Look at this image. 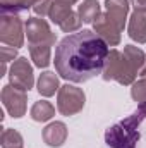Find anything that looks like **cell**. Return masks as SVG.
<instances>
[{
	"instance_id": "cell-3",
	"label": "cell",
	"mask_w": 146,
	"mask_h": 148,
	"mask_svg": "<svg viewBox=\"0 0 146 148\" xmlns=\"http://www.w3.org/2000/svg\"><path fill=\"white\" fill-rule=\"evenodd\" d=\"M146 119V100L127 119L117 122L105 133V141L112 148H136L139 141V124Z\"/></svg>"
},
{
	"instance_id": "cell-10",
	"label": "cell",
	"mask_w": 146,
	"mask_h": 148,
	"mask_svg": "<svg viewBox=\"0 0 146 148\" xmlns=\"http://www.w3.org/2000/svg\"><path fill=\"white\" fill-rule=\"evenodd\" d=\"M65 136H67V129L62 122H52L43 131V138L50 147H60L65 141Z\"/></svg>"
},
{
	"instance_id": "cell-4",
	"label": "cell",
	"mask_w": 146,
	"mask_h": 148,
	"mask_svg": "<svg viewBox=\"0 0 146 148\" xmlns=\"http://www.w3.org/2000/svg\"><path fill=\"white\" fill-rule=\"evenodd\" d=\"M84 105V93L74 86H62L60 93H59V110L64 115H72L76 112H79Z\"/></svg>"
},
{
	"instance_id": "cell-14",
	"label": "cell",
	"mask_w": 146,
	"mask_h": 148,
	"mask_svg": "<svg viewBox=\"0 0 146 148\" xmlns=\"http://www.w3.org/2000/svg\"><path fill=\"white\" fill-rule=\"evenodd\" d=\"M79 24H81V19H79L74 12H71V14L60 23V28H62L64 31H74V29L79 28Z\"/></svg>"
},
{
	"instance_id": "cell-5",
	"label": "cell",
	"mask_w": 146,
	"mask_h": 148,
	"mask_svg": "<svg viewBox=\"0 0 146 148\" xmlns=\"http://www.w3.org/2000/svg\"><path fill=\"white\" fill-rule=\"evenodd\" d=\"M93 24H95L96 33L103 38L107 43H110V45H117V43L120 41V29L107 17V14L96 17V21H95Z\"/></svg>"
},
{
	"instance_id": "cell-13",
	"label": "cell",
	"mask_w": 146,
	"mask_h": 148,
	"mask_svg": "<svg viewBox=\"0 0 146 148\" xmlns=\"http://www.w3.org/2000/svg\"><path fill=\"white\" fill-rule=\"evenodd\" d=\"M53 115V107L48 102H36L31 109V117L35 121H48Z\"/></svg>"
},
{
	"instance_id": "cell-16",
	"label": "cell",
	"mask_w": 146,
	"mask_h": 148,
	"mask_svg": "<svg viewBox=\"0 0 146 148\" xmlns=\"http://www.w3.org/2000/svg\"><path fill=\"white\" fill-rule=\"evenodd\" d=\"M132 2H134L136 9H138V7H146V0H132Z\"/></svg>"
},
{
	"instance_id": "cell-8",
	"label": "cell",
	"mask_w": 146,
	"mask_h": 148,
	"mask_svg": "<svg viewBox=\"0 0 146 148\" xmlns=\"http://www.w3.org/2000/svg\"><path fill=\"white\" fill-rule=\"evenodd\" d=\"M28 38L31 43L35 41H40V43H53L55 41V36L50 33L48 26L45 21L41 19H29L28 21Z\"/></svg>"
},
{
	"instance_id": "cell-1",
	"label": "cell",
	"mask_w": 146,
	"mask_h": 148,
	"mask_svg": "<svg viewBox=\"0 0 146 148\" xmlns=\"http://www.w3.org/2000/svg\"><path fill=\"white\" fill-rule=\"evenodd\" d=\"M108 43L91 29L65 36L55 48V69L60 77L84 83L103 73L108 59Z\"/></svg>"
},
{
	"instance_id": "cell-6",
	"label": "cell",
	"mask_w": 146,
	"mask_h": 148,
	"mask_svg": "<svg viewBox=\"0 0 146 148\" xmlns=\"http://www.w3.org/2000/svg\"><path fill=\"white\" fill-rule=\"evenodd\" d=\"M105 5H107V17L122 31L126 24V16L129 10L127 0H107Z\"/></svg>"
},
{
	"instance_id": "cell-2",
	"label": "cell",
	"mask_w": 146,
	"mask_h": 148,
	"mask_svg": "<svg viewBox=\"0 0 146 148\" xmlns=\"http://www.w3.org/2000/svg\"><path fill=\"white\" fill-rule=\"evenodd\" d=\"M145 53L138 47L127 45L124 48V53L112 50L103 69V79H117L122 84H129L136 77L138 71L145 69Z\"/></svg>"
},
{
	"instance_id": "cell-9",
	"label": "cell",
	"mask_w": 146,
	"mask_h": 148,
	"mask_svg": "<svg viewBox=\"0 0 146 148\" xmlns=\"http://www.w3.org/2000/svg\"><path fill=\"white\" fill-rule=\"evenodd\" d=\"M12 83L21 86V90H29L33 86V71L26 59H19V62L12 67Z\"/></svg>"
},
{
	"instance_id": "cell-7",
	"label": "cell",
	"mask_w": 146,
	"mask_h": 148,
	"mask_svg": "<svg viewBox=\"0 0 146 148\" xmlns=\"http://www.w3.org/2000/svg\"><path fill=\"white\" fill-rule=\"evenodd\" d=\"M129 36L139 43H146V7H138L129 23Z\"/></svg>"
},
{
	"instance_id": "cell-15",
	"label": "cell",
	"mask_w": 146,
	"mask_h": 148,
	"mask_svg": "<svg viewBox=\"0 0 146 148\" xmlns=\"http://www.w3.org/2000/svg\"><path fill=\"white\" fill-rule=\"evenodd\" d=\"M132 98L138 102H145L146 100V77H143L141 81H138L132 88Z\"/></svg>"
},
{
	"instance_id": "cell-17",
	"label": "cell",
	"mask_w": 146,
	"mask_h": 148,
	"mask_svg": "<svg viewBox=\"0 0 146 148\" xmlns=\"http://www.w3.org/2000/svg\"><path fill=\"white\" fill-rule=\"evenodd\" d=\"M141 76H143V77H146V67L143 69V71H141Z\"/></svg>"
},
{
	"instance_id": "cell-12",
	"label": "cell",
	"mask_w": 146,
	"mask_h": 148,
	"mask_svg": "<svg viewBox=\"0 0 146 148\" xmlns=\"http://www.w3.org/2000/svg\"><path fill=\"white\" fill-rule=\"evenodd\" d=\"M98 12H100V3L96 0H86L79 7V17L83 23H95V19L98 17Z\"/></svg>"
},
{
	"instance_id": "cell-11",
	"label": "cell",
	"mask_w": 146,
	"mask_h": 148,
	"mask_svg": "<svg viewBox=\"0 0 146 148\" xmlns=\"http://www.w3.org/2000/svg\"><path fill=\"white\" fill-rule=\"evenodd\" d=\"M57 86H59V79H57V76L53 73H43L41 74V77L38 81V91L41 95H45V97L53 95L55 90H57Z\"/></svg>"
}]
</instances>
